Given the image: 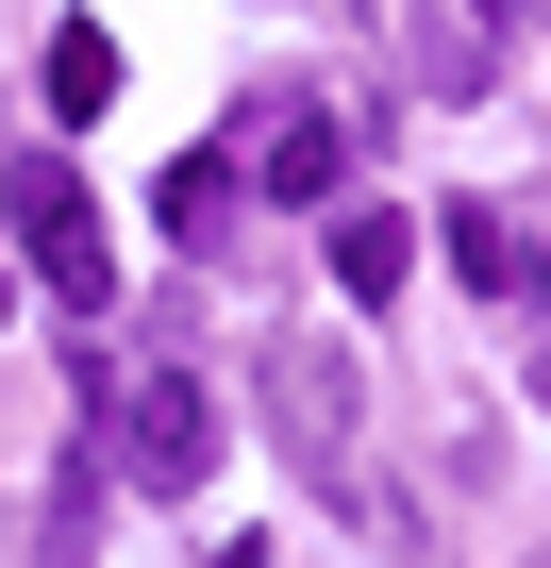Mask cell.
Listing matches in <instances>:
<instances>
[{"label": "cell", "mask_w": 551, "mask_h": 568, "mask_svg": "<svg viewBox=\"0 0 551 568\" xmlns=\"http://www.w3.org/2000/svg\"><path fill=\"white\" fill-rule=\"evenodd\" d=\"M234 168H251L267 201H335V184H351V151H335V118H318L302 84H285V101H251V134H234Z\"/></svg>", "instance_id": "4"}, {"label": "cell", "mask_w": 551, "mask_h": 568, "mask_svg": "<svg viewBox=\"0 0 551 568\" xmlns=\"http://www.w3.org/2000/svg\"><path fill=\"white\" fill-rule=\"evenodd\" d=\"M468 18H518V0H468Z\"/></svg>", "instance_id": "9"}, {"label": "cell", "mask_w": 551, "mask_h": 568, "mask_svg": "<svg viewBox=\"0 0 551 568\" xmlns=\"http://www.w3.org/2000/svg\"><path fill=\"white\" fill-rule=\"evenodd\" d=\"M118 468H134L151 501H184V485L217 468V418H201L184 368H134V385H118Z\"/></svg>", "instance_id": "3"}, {"label": "cell", "mask_w": 551, "mask_h": 568, "mask_svg": "<svg viewBox=\"0 0 551 568\" xmlns=\"http://www.w3.org/2000/svg\"><path fill=\"white\" fill-rule=\"evenodd\" d=\"M0 201H18V251H34V284H51L68 318H101V302H118V234H101L84 168H68V151H18V168H0Z\"/></svg>", "instance_id": "1"}, {"label": "cell", "mask_w": 551, "mask_h": 568, "mask_svg": "<svg viewBox=\"0 0 551 568\" xmlns=\"http://www.w3.org/2000/svg\"><path fill=\"white\" fill-rule=\"evenodd\" d=\"M451 267H468V302H534V234H518V217H484V201L451 217Z\"/></svg>", "instance_id": "6"}, {"label": "cell", "mask_w": 551, "mask_h": 568, "mask_svg": "<svg viewBox=\"0 0 551 568\" xmlns=\"http://www.w3.org/2000/svg\"><path fill=\"white\" fill-rule=\"evenodd\" d=\"M101 101H118V34H101V18H68V34H51V118L84 134Z\"/></svg>", "instance_id": "7"}, {"label": "cell", "mask_w": 551, "mask_h": 568, "mask_svg": "<svg viewBox=\"0 0 551 568\" xmlns=\"http://www.w3.org/2000/svg\"><path fill=\"white\" fill-rule=\"evenodd\" d=\"M234 184H251L234 151H184V168H167V234H217V217H234Z\"/></svg>", "instance_id": "8"}, {"label": "cell", "mask_w": 551, "mask_h": 568, "mask_svg": "<svg viewBox=\"0 0 551 568\" xmlns=\"http://www.w3.org/2000/svg\"><path fill=\"white\" fill-rule=\"evenodd\" d=\"M401 267H418V217L335 201V302H401Z\"/></svg>", "instance_id": "5"}, {"label": "cell", "mask_w": 551, "mask_h": 568, "mask_svg": "<svg viewBox=\"0 0 551 568\" xmlns=\"http://www.w3.org/2000/svg\"><path fill=\"white\" fill-rule=\"evenodd\" d=\"M217 568H267V551H217Z\"/></svg>", "instance_id": "10"}, {"label": "cell", "mask_w": 551, "mask_h": 568, "mask_svg": "<svg viewBox=\"0 0 551 568\" xmlns=\"http://www.w3.org/2000/svg\"><path fill=\"white\" fill-rule=\"evenodd\" d=\"M0 302H18V284H0Z\"/></svg>", "instance_id": "11"}, {"label": "cell", "mask_w": 551, "mask_h": 568, "mask_svg": "<svg viewBox=\"0 0 551 568\" xmlns=\"http://www.w3.org/2000/svg\"><path fill=\"white\" fill-rule=\"evenodd\" d=\"M267 418H285L318 501H351V368H335V335H267Z\"/></svg>", "instance_id": "2"}]
</instances>
